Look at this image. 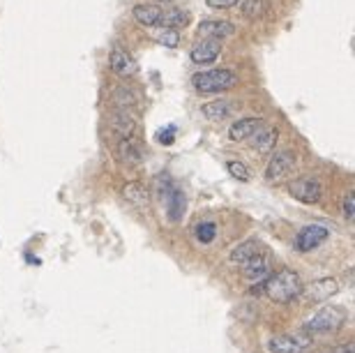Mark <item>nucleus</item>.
Wrapping results in <instances>:
<instances>
[{
  "mask_svg": "<svg viewBox=\"0 0 355 353\" xmlns=\"http://www.w3.org/2000/svg\"><path fill=\"white\" fill-rule=\"evenodd\" d=\"M312 335L304 332H284V335H275L268 339V351L270 353H302L312 346Z\"/></svg>",
  "mask_w": 355,
  "mask_h": 353,
  "instance_id": "obj_4",
  "label": "nucleus"
},
{
  "mask_svg": "<svg viewBox=\"0 0 355 353\" xmlns=\"http://www.w3.org/2000/svg\"><path fill=\"white\" fill-rule=\"evenodd\" d=\"M258 252H263L261 249V245H258L256 241H245V243H240L238 247H233L231 249V261L233 263H240V266H243L245 261H249L252 256H256Z\"/></svg>",
  "mask_w": 355,
  "mask_h": 353,
  "instance_id": "obj_22",
  "label": "nucleus"
},
{
  "mask_svg": "<svg viewBox=\"0 0 355 353\" xmlns=\"http://www.w3.org/2000/svg\"><path fill=\"white\" fill-rule=\"evenodd\" d=\"M268 273H270V263H268V256L263 252H258L256 256H252L249 261L243 263V275L247 280H258V282H265L268 280Z\"/></svg>",
  "mask_w": 355,
  "mask_h": 353,
  "instance_id": "obj_11",
  "label": "nucleus"
},
{
  "mask_svg": "<svg viewBox=\"0 0 355 353\" xmlns=\"http://www.w3.org/2000/svg\"><path fill=\"white\" fill-rule=\"evenodd\" d=\"M201 111H203V116L210 118V121L221 123V121H226V118L231 116V104H228L226 99H215V102L203 104Z\"/></svg>",
  "mask_w": 355,
  "mask_h": 353,
  "instance_id": "obj_20",
  "label": "nucleus"
},
{
  "mask_svg": "<svg viewBox=\"0 0 355 353\" xmlns=\"http://www.w3.org/2000/svg\"><path fill=\"white\" fill-rule=\"evenodd\" d=\"M175 125H167V127H162L157 132V141L162 143V146H171V143L175 141Z\"/></svg>",
  "mask_w": 355,
  "mask_h": 353,
  "instance_id": "obj_27",
  "label": "nucleus"
},
{
  "mask_svg": "<svg viewBox=\"0 0 355 353\" xmlns=\"http://www.w3.org/2000/svg\"><path fill=\"white\" fill-rule=\"evenodd\" d=\"M265 3L263 0H243V14L247 16H263Z\"/></svg>",
  "mask_w": 355,
  "mask_h": 353,
  "instance_id": "obj_25",
  "label": "nucleus"
},
{
  "mask_svg": "<svg viewBox=\"0 0 355 353\" xmlns=\"http://www.w3.org/2000/svg\"><path fill=\"white\" fill-rule=\"evenodd\" d=\"M221 53V42L217 40H201L194 44V49L189 51V58L196 65H208V62L217 60Z\"/></svg>",
  "mask_w": 355,
  "mask_h": 353,
  "instance_id": "obj_9",
  "label": "nucleus"
},
{
  "mask_svg": "<svg viewBox=\"0 0 355 353\" xmlns=\"http://www.w3.org/2000/svg\"><path fill=\"white\" fill-rule=\"evenodd\" d=\"M277 141H279V130L277 127H263L256 136L252 138V146L256 153L265 155V153H272V150H275Z\"/></svg>",
  "mask_w": 355,
  "mask_h": 353,
  "instance_id": "obj_17",
  "label": "nucleus"
},
{
  "mask_svg": "<svg viewBox=\"0 0 355 353\" xmlns=\"http://www.w3.org/2000/svg\"><path fill=\"white\" fill-rule=\"evenodd\" d=\"M236 84V74L226 67L206 69V72H196L192 77V86L196 93L203 95H215V93H224Z\"/></svg>",
  "mask_w": 355,
  "mask_h": 353,
  "instance_id": "obj_3",
  "label": "nucleus"
},
{
  "mask_svg": "<svg viewBox=\"0 0 355 353\" xmlns=\"http://www.w3.org/2000/svg\"><path fill=\"white\" fill-rule=\"evenodd\" d=\"M302 289L304 287H302L300 277H297V273H293V270H289V268H284V270H279V273L270 275L268 280H265V284H263L265 295H268L272 302H277V305L293 302L297 295L302 293Z\"/></svg>",
  "mask_w": 355,
  "mask_h": 353,
  "instance_id": "obj_1",
  "label": "nucleus"
},
{
  "mask_svg": "<svg viewBox=\"0 0 355 353\" xmlns=\"http://www.w3.org/2000/svg\"><path fill=\"white\" fill-rule=\"evenodd\" d=\"M160 3H171V0H160Z\"/></svg>",
  "mask_w": 355,
  "mask_h": 353,
  "instance_id": "obj_31",
  "label": "nucleus"
},
{
  "mask_svg": "<svg viewBox=\"0 0 355 353\" xmlns=\"http://www.w3.org/2000/svg\"><path fill=\"white\" fill-rule=\"evenodd\" d=\"M157 44H162V47H167V49H175L178 44H180V33L178 30H169V28H164L162 33H157Z\"/></svg>",
  "mask_w": 355,
  "mask_h": 353,
  "instance_id": "obj_24",
  "label": "nucleus"
},
{
  "mask_svg": "<svg viewBox=\"0 0 355 353\" xmlns=\"http://www.w3.org/2000/svg\"><path fill=\"white\" fill-rule=\"evenodd\" d=\"M344 217L346 219H353L355 217V194L348 192L346 199H344Z\"/></svg>",
  "mask_w": 355,
  "mask_h": 353,
  "instance_id": "obj_28",
  "label": "nucleus"
},
{
  "mask_svg": "<svg viewBox=\"0 0 355 353\" xmlns=\"http://www.w3.org/2000/svg\"><path fill=\"white\" fill-rule=\"evenodd\" d=\"M208 8L212 10H226V8H233V5H238V0H206Z\"/></svg>",
  "mask_w": 355,
  "mask_h": 353,
  "instance_id": "obj_29",
  "label": "nucleus"
},
{
  "mask_svg": "<svg viewBox=\"0 0 355 353\" xmlns=\"http://www.w3.org/2000/svg\"><path fill=\"white\" fill-rule=\"evenodd\" d=\"M196 33L203 35L206 40H226V37H231L236 33V26H233L231 21H217V19H206V21L199 23V28H196Z\"/></svg>",
  "mask_w": 355,
  "mask_h": 353,
  "instance_id": "obj_8",
  "label": "nucleus"
},
{
  "mask_svg": "<svg viewBox=\"0 0 355 353\" xmlns=\"http://www.w3.org/2000/svg\"><path fill=\"white\" fill-rule=\"evenodd\" d=\"M167 204V212H169V219L171 222H180L182 215H185V208H187V199H185V192L180 187H175L171 192V197L164 201Z\"/></svg>",
  "mask_w": 355,
  "mask_h": 353,
  "instance_id": "obj_18",
  "label": "nucleus"
},
{
  "mask_svg": "<svg viewBox=\"0 0 355 353\" xmlns=\"http://www.w3.org/2000/svg\"><path fill=\"white\" fill-rule=\"evenodd\" d=\"M123 197L130 201L132 206H136V208H143L145 204H148V192H145V187L141 185V182H136V180H130L127 185L123 187Z\"/></svg>",
  "mask_w": 355,
  "mask_h": 353,
  "instance_id": "obj_21",
  "label": "nucleus"
},
{
  "mask_svg": "<svg viewBox=\"0 0 355 353\" xmlns=\"http://www.w3.org/2000/svg\"><path fill=\"white\" fill-rule=\"evenodd\" d=\"M328 236H330V231L326 229V226L309 224V226H304V229L297 231L293 247H295L297 252H312V249L319 247V245L326 243Z\"/></svg>",
  "mask_w": 355,
  "mask_h": 353,
  "instance_id": "obj_6",
  "label": "nucleus"
},
{
  "mask_svg": "<svg viewBox=\"0 0 355 353\" xmlns=\"http://www.w3.org/2000/svg\"><path fill=\"white\" fill-rule=\"evenodd\" d=\"M337 291H339V284H337V280H332V277H323V280L312 282L307 289H302V293L312 302H323V300L332 298Z\"/></svg>",
  "mask_w": 355,
  "mask_h": 353,
  "instance_id": "obj_10",
  "label": "nucleus"
},
{
  "mask_svg": "<svg viewBox=\"0 0 355 353\" xmlns=\"http://www.w3.org/2000/svg\"><path fill=\"white\" fill-rule=\"evenodd\" d=\"M258 127H263L261 118H245V121H238L228 127V138L231 141H245V138H252Z\"/></svg>",
  "mask_w": 355,
  "mask_h": 353,
  "instance_id": "obj_14",
  "label": "nucleus"
},
{
  "mask_svg": "<svg viewBox=\"0 0 355 353\" xmlns=\"http://www.w3.org/2000/svg\"><path fill=\"white\" fill-rule=\"evenodd\" d=\"M109 67H111L113 74H120V77L134 74V69H136L134 60L130 58V53H127L125 49H120V47H116L111 51V56H109Z\"/></svg>",
  "mask_w": 355,
  "mask_h": 353,
  "instance_id": "obj_15",
  "label": "nucleus"
},
{
  "mask_svg": "<svg viewBox=\"0 0 355 353\" xmlns=\"http://www.w3.org/2000/svg\"><path fill=\"white\" fill-rule=\"evenodd\" d=\"M293 164H295V153H291V150H279V153L270 157L268 169H265V180L277 182L286 178L291 169H293Z\"/></svg>",
  "mask_w": 355,
  "mask_h": 353,
  "instance_id": "obj_7",
  "label": "nucleus"
},
{
  "mask_svg": "<svg viewBox=\"0 0 355 353\" xmlns=\"http://www.w3.org/2000/svg\"><path fill=\"white\" fill-rule=\"evenodd\" d=\"M111 127L113 132H118L120 138L134 136V127H136V118L130 109H118L111 118Z\"/></svg>",
  "mask_w": 355,
  "mask_h": 353,
  "instance_id": "obj_12",
  "label": "nucleus"
},
{
  "mask_svg": "<svg viewBox=\"0 0 355 353\" xmlns=\"http://www.w3.org/2000/svg\"><path fill=\"white\" fill-rule=\"evenodd\" d=\"M289 194L297 201H302V204H316V201L321 199V182L316 178H295L291 180L286 185Z\"/></svg>",
  "mask_w": 355,
  "mask_h": 353,
  "instance_id": "obj_5",
  "label": "nucleus"
},
{
  "mask_svg": "<svg viewBox=\"0 0 355 353\" xmlns=\"http://www.w3.org/2000/svg\"><path fill=\"white\" fill-rule=\"evenodd\" d=\"M162 12H164V10L157 8L155 3H138V5H134L132 14H134V19H136L138 23H141V26L152 28V26H160Z\"/></svg>",
  "mask_w": 355,
  "mask_h": 353,
  "instance_id": "obj_13",
  "label": "nucleus"
},
{
  "mask_svg": "<svg viewBox=\"0 0 355 353\" xmlns=\"http://www.w3.org/2000/svg\"><path fill=\"white\" fill-rule=\"evenodd\" d=\"M330 353H353V344H341V346H337V349L330 351Z\"/></svg>",
  "mask_w": 355,
  "mask_h": 353,
  "instance_id": "obj_30",
  "label": "nucleus"
},
{
  "mask_svg": "<svg viewBox=\"0 0 355 353\" xmlns=\"http://www.w3.org/2000/svg\"><path fill=\"white\" fill-rule=\"evenodd\" d=\"M346 324V310L344 307L328 305L314 314L312 319H307L302 324L304 335H323V332H334Z\"/></svg>",
  "mask_w": 355,
  "mask_h": 353,
  "instance_id": "obj_2",
  "label": "nucleus"
},
{
  "mask_svg": "<svg viewBox=\"0 0 355 353\" xmlns=\"http://www.w3.org/2000/svg\"><path fill=\"white\" fill-rule=\"evenodd\" d=\"M189 14L187 10H180V8H171L167 12H162V19H160V26L169 28V30H178V28H185L189 23Z\"/></svg>",
  "mask_w": 355,
  "mask_h": 353,
  "instance_id": "obj_19",
  "label": "nucleus"
},
{
  "mask_svg": "<svg viewBox=\"0 0 355 353\" xmlns=\"http://www.w3.org/2000/svg\"><path fill=\"white\" fill-rule=\"evenodd\" d=\"M226 169H228V173H231L236 180H249V171H247V167H245L243 162L231 160V162L226 164Z\"/></svg>",
  "mask_w": 355,
  "mask_h": 353,
  "instance_id": "obj_26",
  "label": "nucleus"
},
{
  "mask_svg": "<svg viewBox=\"0 0 355 353\" xmlns=\"http://www.w3.org/2000/svg\"><path fill=\"white\" fill-rule=\"evenodd\" d=\"M118 157L125 164H141L143 150H141V146H138V141H136L134 136L120 138V143H118Z\"/></svg>",
  "mask_w": 355,
  "mask_h": 353,
  "instance_id": "obj_16",
  "label": "nucleus"
},
{
  "mask_svg": "<svg viewBox=\"0 0 355 353\" xmlns=\"http://www.w3.org/2000/svg\"><path fill=\"white\" fill-rule=\"evenodd\" d=\"M194 236L199 238L201 243H212L215 236H217V224L215 222H201L199 226H196Z\"/></svg>",
  "mask_w": 355,
  "mask_h": 353,
  "instance_id": "obj_23",
  "label": "nucleus"
}]
</instances>
